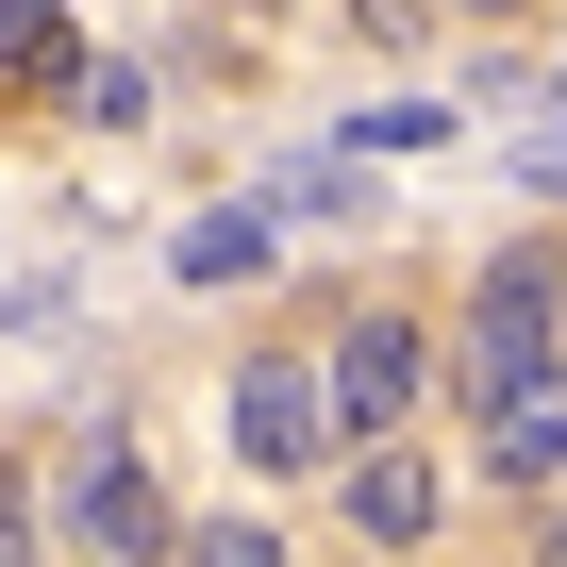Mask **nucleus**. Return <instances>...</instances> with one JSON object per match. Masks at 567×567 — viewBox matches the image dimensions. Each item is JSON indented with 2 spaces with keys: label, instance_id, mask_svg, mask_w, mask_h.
<instances>
[{
  "label": "nucleus",
  "instance_id": "20e7f679",
  "mask_svg": "<svg viewBox=\"0 0 567 567\" xmlns=\"http://www.w3.org/2000/svg\"><path fill=\"white\" fill-rule=\"evenodd\" d=\"M417 384H434V334L368 301V318L334 334V401H351V451H368V434H401V417H417Z\"/></svg>",
  "mask_w": 567,
  "mask_h": 567
},
{
  "label": "nucleus",
  "instance_id": "7ed1b4c3",
  "mask_svg": "<svg viewBox=\"0 0 567 567\" xmlns=\"http://www.w3.org/2000/svg\"><path fill=\"white\" fill-rule=\"evenodd\" d=\"M68 550H101V567H184V517L151 501L134 417H84V434H68Z\"/></svg>",
  "mask_w": 567,
  "mask_h": 567
},
{
  "label": "nucleus",
  "instance_id": "2eb2a0df",
  "mask_svg": "<svg viewBox=\"0 0 567 567\" xmlns=\"http://www.w3.org/2000/svg\"><path fill=\"white\" fill-rule=\"evenodd\" d=\"M550 117H567V68H550Z\"/></svg>",
  "mask_w": 567,
  "mask_h": 567
},
{
  "label": "nucleus",
  "instance_id": "423d86ee",
  "mask_svg": "<svg viewBox=\"0 0 567 567\" xmlns=\"http://www.w3.org/2000/svg\"><path fill=\"white\" fill-rule=\"evenodd\" d=\"M484 484H501V501H517V484H534V501H567V368H550V384H517V401H484Z\"/></svg>",
  "mask_w": 567,
  "mask_h": 567
},
{
  "label": "nucleus",
  "instance_id": "ddd939ff",
  "mask_svg": "<svg viewBox=\"0 0 567 567\" xmlns=\"http://www.w3.org/2000/svg\"><path fill=\"white\" fill-rule=\"evenodd\" d=\"M534 567H567V501H550V534H534Z\"/></svg>",
  "mask_w": 567,
  "mask_h": 567
},
{
  "label": "nucleus",
  "instance_id": "39448f33",
  "mask_svg": "<svg viewBox=\"0 0 567 567\" xmlns=\"http://www.w3.org/2000/svg\"><path fill=\"white\" fill-rule=\"evenodd\" d=\"M334 501H351V534H368V550H417V534L451 517V484H434V467H417L401 434H368V451L334 467Z\"/></svg>",
  "mask_w": 567,
  "mask_h": 567
},
{
  "label": "nucleus",
  "instance_id": "dca6fc26",
  "mask_svg": "<svg viewBox=\"0 0 567 567\" xmlns=\"http://www.w3.org/2000/svg\"><path fill=\"white\" fill-rule=\"evenodd\" d=\"M250 18H267V0H250Z\"/></svg>",
  "mask_w": 567,
  "mask_h": 567
},
{
  "label": "nucleus",
  "instance_id": "9d476101",
  "mask_svg": "<svg viewBox=\"0 0 567 567\" xmlns=\"http://www.w3.org/2000/svg\"><path fill=\"white\" fill-rule=\"evenodd\" d=\"M434 134H451V101H368L334 151H434Z\"/></svg>",
  "mask_w": 567,
  "mask_h": 567
},
{
  "label": "nucleus",
  "instance_id": "f257e3e1",
  "mask_svg": "<svg viewBox=\"0 0 567 567\" xmlns=\"http://www.w3.org/2000/svg\"><path fill=\"white\" fill-rule=\"evenodd\" d=\"M550 368H567V267L517 234V250H484V267H467L451 384H467V417H484V401H517V384H550Z\"/></svg>",
  "mask_w": 567,
  "mask_h": 567
},
{
  "label": "nucleus",
  "instance_id": "f8f14e48",
  "mask_svg": "<svg viewBox=\"0 0 567 567\" xmlns=\"http://www.w3.org/2000/svg\"><path fill=\"white\" fill-rule=\"evenodd\" d=\"M0 567H51V517H34L18 484H0Z\"/></svg>",
  "mask_w": 567,
  "mask_h": 567
},
{
  "label": "nucleus",
  "instance_id": "0eeeda50",
  "mask_svg": "<svg viewBox=\"0 0 567 567\" xmlns=\"http://www.w3.org/2000/svg\"><path fill=\"white\" fill-rule=\"evenodd\" d=\"M368 151H301V167H267V217H301V234H334V217H368V184H351Z\"/></svg>",
  "mask_w": 567,
  "mask_h": 567
},
{
  "label": "nucleus",
  "instance_id": "6e6552de",
  "mask_svg": "<svg viewBox=\"0 0 567 567\" xmlns=\"http://www.w3.org/2000/svg\"><path fill=\"white\" fill-rule=\"evenodd\" d=\"M267 234H284L267 200H217V217H184V250H167V267H184V284H234V267H267Z\"/></svg>",
  "mask_w": 567,
  "mask_h": 567
},
{
  "label": "nucleus",
  "instance_id": "9b49d317",
  "mask_svg": "<svg viewBox=\"0 0 567 567\" xmlns=\"http://www.w3.org/2000/svg\"><path fill=\"white\" fill-rule=\"evenodd\" d=\"M351 34H368V51H417V34H434V0H351Z\"/></svg>",
  "mask_w": 567,
  "mask_h": 567
},
{
  "label": "nucleus",
  "instance_id": "1a4fd4ad",
  "mask_svg": "<svg viewBox=\"0 0 567 567\" xmlns=\"http://www.w3.org/2000/svg\"><path fill=\"white\" fill-rule=\"evenodd\" d=\"M184 567H301V550H284L267 517H200V534H184Z\"/></svg>",
  "mask_w": 567,
  "mask_h": 567
},
{
  "label": "nucleus",
  "instance_id": "f03ea898",
  "mask_svg": "<svg viewBox=\"0 0 567 567\" xmlns=\"http://www.w3.org/2000/svg\"><path fill=\"white\" fill-rule=\"evenodd\" d=\"M217 417H234V467H250V484H318V467H351V401H334V351H250Z\"/></svg>",
  "mask_w": 567,
  "mask_h": 567
},
{
  "label": "nucleus",
  "instance_id": "4468645a",
  "mask_svg": "<svg viewBox=\"0 0 567 567\" xmlns=\"http://www.w3.org/2000/svg\"><path fill=\"white\" fill-rule=\"evenodd\" d=\"M467 18H517V0H467Z\"/></svg>",
  "mask_w": 567,
  "mask_h": 567
}]
</instances>
